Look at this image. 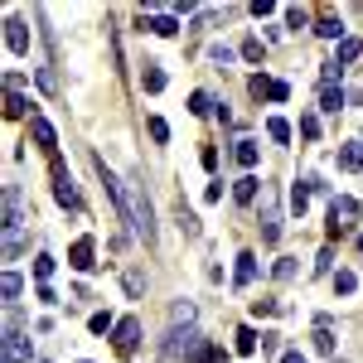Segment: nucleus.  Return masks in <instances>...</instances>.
I'll list each match as a JSON object with an SVG mask.
<instances>
[{
  "mask_svg": "<svg viewBox=\"0 0 363 363\" xmlns=\"http://www.w3.org/2000/svg\"><path fill=\"white\" fill-rule=\"evenodd\" d=\"M121 223H131V233L141 242H155V213H150V199L141 194V184H121Z\"/></svg>",
  "mask_w": 363,
  "mask_h": 363,
  "instance_id": "nucleus-1",
  "label": "nucleus"
},
{
  "mask_svg": "<svg viewBox=\"0 0 363 363\" xmlns=\"http://www.w3.org/2000/svg\"><path fill=\"white\" fill-rule=\"evenodd\" d=\"M354 228H359V199L339 194V199L330 203V238H349Z\"/></svg>",
  "mask_w": 363,
  "mask_h": 363,
  "instance_id": "nucleus-2",
  "label": "nucleus"
},
{
  "mask_svg": "<svg viewBox=\"0 0 363 363\" xmlns=\"http://www.w3.org/2000/svg\"><path fill=\"white\" fill-rule=\"evenodd\" d=\"M262 242L276 247L281 242V208H276V189L262 184Z\"/></svg>",
  "mask_w": 363,
  "mask_h": 363,
  "instance_id": "nucleus-3",
  "label": "nucleus"
},
{
  "mask_svg": "<svg viewBox=\"0 0 363 363\" xmlns=\"http://www.w3.org/2000/svg\"><path fill=\"white\" fill-rule=\"evenodd\" d=\"M49 170H54V199H59L63 208H83V199H78V189H73V175H68V165L54 155V160H49Z\"/></svg>",
  "mask_w": 363,
  "mask_h": 363,
  "instance_id": "nucleus-4",
  "label": "nucleus"
},
{
  "mask_svg": "<svg viewBox=\"0 0 363 363\" xmlns=\"http://www.w3.org/2000/svg\"><path fill=\"white\" fill-rule=\"evenodd\" d=\"M111 344H116V354L121 359H131L136 354V344H141V320H116V330H111Z\"/></svg>",
  "mask_w": 363,
  "mask_h": 363,
  "instance_id": "nucleus-5",
  "label": "nucleus"
},
{
  "mask_svg": "<svg viewBox=\"0 0 363 363\" xmlns=\"http://www.w3.org/2000/svg\"><path fill=\"white\" fill-rule=\"evenodd\" d=\"M5 363H29V334L20 325H5Z\"/></svg>",
  "mask_w": 363,
  "mask_h": 363,
  "instance_id": "nucleus-6",
  "label": "nucleus"
},
{
  "mask_svg": "<svg viewBox=\"0 0 363 363\" xmlns=\"http://www.w3.org/2000/svg\"><path fill=\"white\" fill-rule=\"evenodd\" d=\"M5 49H10V54H29V24H24L20 15L5 20Z\"/></svg>",
  "mask_w": 363,
  "mask_h": 363,
  "instance_id": "nucleus-7",
  "label": "nucleus"
},
{
  "mask_svg": "<svg viewBox=\"0 0 363 363\" xmlns=\"http://www.w3.org/2000/svg\"><path fill=\"white\" fill-rule=\"evenodd\" d=\"M29 136H34V146H39V150H44L49 160L59 155V136H54V126H49L44 116H29Z\"/></svg>",
  "mask_w": 363,
  "mask_h": 363,
  "instance_id": "nucleus-8",
  "label": "nucleus"
},
{
  "mask_svg": "<svg viewBox=\"0 0 363 363\" xmlns=\"http://www.w3.org/2000/svg\"><path fill=\"white\" fill-rule=\"evenodd\" d=\"M68 267H73V272H92V267H97V242H92V238H78V242L68 247Z\"/></svg>",
  "mask_w": 363,
  "mask_h": 363,
  "instance_id": "nucleus-9",
  "label": "nucleus"
},
{
  "mask_svg": "<svg viewBox=\"0 0 363 363\" xmlns=\"http://www.w3.org/2000/svg\"><path fill=\"white\" fill-rule=\"evenodd\" d=\"M257 281V252H238V272H233V286L238 291H247Z\"/></svg>",
  "mask_w": 363,
  "mask_h": 363,
  "instance_id": "nucleus-10",
  "label": "nucleus"
},
{
  "mask_svg": "<svg viewBox=\"0 0 363 363\" xmlns=\"http://www.w3.org/2000/svg\"><path fill=\"white\" fill-rule=\"evenodd\" d=\"M5 228H24V203L15 184H5Z\"/></svg>",
  "mask_w": 363,
  "mask_h": 363,
  "instance_id": "nucleus-11",
  "label": "nucleus"
},
{
  "mask_svg": "<svg viewBox=\"0 0 363 363\" xmlns=\"http://www.w3.org/2000/svg\"><path fill=\"white\" fill-rule=\"evenodd\" d=\"M315 349L334 363V330H330V315H320V320H315Z\"/></svg>",
  "mask_w": 363,
  "mask_h": 363,
  "instance_id": "nucleus-12",
  "label": "nucleus"
},
{
  "mask_svg": "<svg viewBox=\"0 0 363 363\" xmlns=\"http://www.w3.org/2000/svg\"><path fill=\"white\" fill-rule=\"evenodd\" d=\"M315 189H325V184H320V180H300L295 189H291V208H295L300 218H305V208H310V194H315Z\"/></svg>",
  "mask_w": 363,
  "mask_h": 363,
  "instance_id": "nucleus-13",
  "label": "nucleus"
},
{
  "mask_svg": "<svg viewBox=\"0 0 363 363\" xmlns=\"http://www.w3.org/2000/svg\"><path fill=\"white\" fill-rule=\"evenodd\" d=\"M363 54V44L359 39H344V44H339V49H334V59H330V63H334V68H339V73H344V68H349V63H354V59H359Z\"/></svg>",
  "mask_w": 363,
  "mask_h": 363,
  "instance_id": "nucleus-14",
  "label": "nucleus"
},
{
  "mask_svg": "<svg viewBox=\"0 0 363 363\" xmlns=\"http://www.w3.org/2000/svg\"><path fill=\"white\" fill-rule=\"evenodd\" d=\"M146 29L160 34V39H175V34H180V20H175V15H155V20H146Z\"/></svg>",
  "mask_w": 363,
  "mask_h": 363,
  "instance_id": "nucleus-15",
  "label": "nucleus"
},
{
  "mask_svg": "<svg viewBox=\"0 0 363 363\" xmlns=\"http://www.w3.org/2000/svg\"><path fill=\"white\" fill-rule=\"evenodd\" d=\"M257 344H262V339H257V330H252V325H242V330L233 334V349H238L242 359H247V354H257Z\"/></svg>",
  "mask_w": 363,
  "mask_h": 363,
  "instance_id": "nucleus-16",
  "label": "nucleus"
},
{
  "mask_svg": "<svg viewBox=\"0 0 363 363\" xmlns=\"http://www.w3.org/2000/svg\"><path fill=\"white\" fill-rule=\"evenodd\" d=\"M339 170H363V141H349L339 150Z\"/></svg>",
  "mask_w": 363,
  "mask_h": 363,
  "instance_id": "nucleus-17",
  "label": "nucleus"
},
{
  "mask_svg": "<svg viewBox=\"0 0 363 363\" xmlns=\"http://www.w3.org/2000/svg\"><path fill=\"white\" fill-rule=\"evenodd\" d=\"M5 116H10V121L29 116V97H24V92H5Z\"/></svg>",
  "mask_w": 363,
  "mask_h": 363,
  "instance_id": "nucleus-18",
  "label": "nucleus"
},
{
  "mask_svg": "<svg viewBox=\"0 0 363 363\" xmlns=\"http://www.w3.org/2000/svg\"><path fill=\"white\" fill-rule=\"evenodd\" d=\"M233 199H238V203H257V180H252V175H242V180L233 184Z\"/></svg>",
  "mask_w": 363,
  "mask_h": 363,
  "instance_id": "nucleus-19",
  "label": "nucleus"
},
{
  "mask_svg": "<svg viewBox=\"0 0 363 363\" xmlns=\"http://www.w3.org/2000/svg\"><path fill=\"white\" fill-rule=\"evenodd\" d=\"M320 107H325V111H339V107H344V88L325 83V88H320Z\"/></svg>",
  "mask_w": 363,
  "mask_h": 363,
  "instance_id": "nucleus-20",
  "label": "nucleus"
},
{
  "mask_svg": "<svg viewBox=\"0 0 363 363\" xmlns=\"http://www.w3.org/2000/svg\"><path fill=\"white\" fill-rule=\"evenodd\" d=\"M233 155H238V165H242V170H252L262 150H257V141H238V150H233Z\"/></svg>",
  "mask_w": 363,
  "mask_h": 363,
  "instance_id": "nucleus-21",
  "label": "nucleus"
},
{
  "mask_svg": "<svg viewBox=\"0 0 363 363\" xmlns=\"http://www.w3.org/2000/svg\"><path fill=\"white\" fill-rule=\"evenodd\" d=\"M141 88H146V92H165V73H160L155 63H146V73H141Z\"/></svg>",
  "mask_w": 363,
  "mask_h": 363,
  "instance_id": "nucleus-22",
  "label": "nucleus"
},
{
  "mask_svg": "<svg viewBox=\"0 0 363 363\" xmlns=\"http://www.w3.org/2000/svg\"><path fill=\"white\" fill-rule=\"evenodd\" d=\"M315 34H320V39H339V34H344V24H339L334 15H325V20L315 24Z\"/></svg>",
  "mask_w": 363,
  "mask_h": 363,
  "instance_id": "nucleus-23",
  "label": "nucleus"
},
{
  "mask_svg": "<svg viewBox=\"0 0 363 363\" xmlns=\"http://www.w3.org/2000/svg\"><path fill=\"white\" fill-rule=\"evenodd\" d=\"M0 291H5V300H20V291H24V281H20V272H5V281H0Z\"/></svg>",
  "mask_w": 363,
  "mask_h": 363,
  "instance_id": "nucleus-24",
  "label": "nucleus"
},
{
  "mask_svg": "<svg viewBox=\"0 0 363 363\" xmlns=\"http://www.w3.org/2000/svg\"><path fill=\"white\" fill-rule=\"evenodd\" d=\"M286 24H291V29H305V24H310V10H305V5H291V10H286Z\"/></svg>",
  "mask_w": 363,
  "mask_h": 363,
  "instance_id": "nucleus-25",
  "label": "nucleus"
},
{
  "mask_svg": "<svg viewBox=\"0 0 363 363\" xmlns=\"http://www.w3.org/2000/svg\"><path fill=\"white\" fill-rule=\"evenodd\" d=\"M334 291H339V295H354V291H359V276H354V272H339V276H334Z\"/></svg>",
  "mask_w": 363,
  "mask_h": 363,
  "instance_id": "nucleus-26",
  "label": "nucleus"
},
{
  "mask_svg": "<svg viewBox=\"0 0 363 363\" xmlns=\"http://www.w3.org/2000/svg\"><path fill=\"white\" fill-rule=\"evenodd\" d=\"M34 276H39V286L54 276V257H49V252H39V257H34Z\"/></svg>",
  "mask_w": 363,
  "mask_h": 363,
  "instance_id": "nucleus-27",
  "label": "nucleus"
},
{
  "mask_svg": "<svg viewBox=\"0 0 363 363\" xmlns=\"http://www.w3.org/2000/svg\"><path fill=\"white\" fill-rule=\"evenodd\" d=\"M272 272H276V281H291V276L300 272V267H295V257H276V267H272Z\"/></svg>",
  "mask_w": 363,
  "mask_h": 363,
  "instance_id": "nucleus-28",
  "label": "nucleus"
},
{
  "mask_svg": "<svg viewBox=\"0 0 363 363\" xmlns=\"http://www.w3.org/2000/svg\"><path fill=\"white\" fill-rule=\"evenodd\" d=\"M189 111H194V116H208V111H213L208 92H194V97H189Z\"/></svg>",
  "mask_w": 363,
  "mask_h": 363,
  "instance_id": "nucleus-29",
  "label": "nucleus"
},
{
  "mask_svg": "<svg viewBox=\"0 0 363 363\" xmlns=\"http://www.w3.org/2000/svg\"><path fill=\"white\" fill-rule=\"evenodd\" d=\"M252 310L257 315H281V300L276 295H262V300H252Z\"/></svg>",
  "mask_w": 363,
  "mask_h": 363,
  "instance_id": "nucleus-30",
  "label": "nucleus"
},
{
  "mask_svg": "<svg viewBox=\"0 0 363 363\" xmlns=\"http://www.w3.org/2000/svg\"><path fill=\"white\" fill-rule=\"evenodd\" d=\"M267 136H272V141H291V126H286L281 116H272V121H267Z\"/></svg>",
  "mask_w": 363,
  "mask_h": 363,
  "instance_id": "nucleus-31",
  "label": "nucleus"
},
{
  "mask_svg": "<svg viewBox=\"0 0 363 363\" xmlns=\"http://www.w3.org/2000/svg\"><path fill=\"white\" fill-rule=\"evenodd\" d=\"M170 315H175V325H184V330L194 325V305H189V300H180V305H175Z\"/></svg>",
  "mask_w": 363,
  "mask_h": 363,
  "instance_id": "nucleus-32",
  "label": "nucleus"
},
{
  "mask_svg": "<svg viewBox=\"0 0 363 363\" xmlns=\"http://www.w3.org/2000/svg\"><path fill=\"white\" fill-rule=\"evenodd\" d=\"M262 54H267L262 39H247V44H242V59H247V63H262Z\"/></svg>",
  "mask_w": 363,
  "mask_h": 363,
  "instance_id": "nucleus-33",
  "label": "nucleus"
},
{
  "mask_svg": "<svg viewBox=\"0 0 363 363\" xmlns=\"http://www.w3.org/2000/svg\"><path fill=\"white\" fill-rule=\"evenodd\" d=\"M121 281H126V291H131V295H141V291H146V276H141V272H121Z\"/></svg>",
  "mask_w": 363,
  "mask_h": 363,
  "instance_id": "nucleus-34",
  "label": "nucleus"
},
{
  "mask_svg": "<svg viewBox=\"0 0 363 363\" xmlns=\"http://www.w3.org/2000/svg\"><path fill=\"white\" fill-rule=\"evenodd\" d=\"M272 83H276V78H262V73H257L247 88H252V97H272Z\"/></svg>",
  "mask_w": 363,
  "mask_h": 363,
  "instance_id": "nucleus-35",
  "label": "nucleus"
},
{
  "mask_svg": "<svg viewBox=\"0 0 363 363\" xmlns=\"http://www.w3.org/2000/svg\"><path fill=\"white\" fill-rule=\"evenodd\" d=\"M180 228L189 233V238H199V218H194V213H189L184 203H180Z\"/></svg>",
  "mask_w": 363,
  "mask_h": 363,
  "instance_id": "nucleus-36",
  "label": "nucleus"
},
{
  "mask_svg": "<svg viewBox=\"0 0 363 363\" xmlns=\"http://www.w3.org/2000/svg\"><path fill=\"white\" fill-rule=\"evenodd\" d=\"M208 59H213V63H223V68H228V63H233V49H228V44H213V49H208Z\"/></svg>",
  "mask_w": 363,
  "mask_h": 363,
  "instance_id": "nucleus-37",
  "label": "nucleus"
},
{
  "mask_svg": "<svg viewBox=\"0 0 363 363\" xmlns=\"http://www.w3.org/2000/svg\"><path fill=\"white\" fill-rule=\"evenodd\" d=\"M300 136L315 141V136H320V116H300Z\"/></svg>",
  "mask_w": 363,
  "mask_h": 363,
  "instance_id": "nucleus-38",
  "label": "nucleus"
},
{
  "mask_svg": "<svg viewBox=\"0 0 363 363\" xmlns=\"http://www.w3.org/2000/svg\"><path fill=\"white\" fill-rule=\"evenodd\" d=\"M88 330H92V334H107V330H116V325H111V315H92Z\"/></svg>",
  "mask_w": 363,
  "mask_h": 363,
  "instance_id": "nucleus-39",
  "label": "nucleus"
},
{
  "mask_svg": "<svg viewBox=\"0 0 363 363\" xmlns=\"http://www.w3.org/2000/svg\"><path fill=\"white\" fill-rule=\"evenodd\" d=\"M330 262H334V247H325V252L315 257V276H330Z\"/></svg>",
  "mask_w": 363,
  "mask_h": 363,
  "instance_id": "nucleus-40",
  "label": "nucleus"
},
{
  "mask_svg": "<svg viewBox=\"0 0 363 363\" xmlns=\"http://www.w3.org/2000/svg\"><path fill=\"white\" fill-rule=\"evenodd\" d=\"M150 136H155V141H160V146H165V141H170V126H165V121H160V116H150Z\"/></svg>",
  "mask_w": 363,
  "mask_h": 363,
  "instance_id": "nucleus-41",
  "label": "nucleus"
},
{
  "mask_svg": "<svg viewBox=\"0 0 363 363\" xmlns=\"http://www.w3.org/2000/svg\"><path fill=\"white\" fill-rule=\"evenodd\" d=\"M39 88H44V92H59V78H54V68H39Z\"/></svg>",
  "mask_w": 363,
  "mask_h": 363,
  "instance_id": "nucleus-42",
  "label": "nucleus"
},
{
  "mask_svg": "<svg viewBox=\"0 0 363 363\" xmlns=\"http://www.w3.org/2000/svg\"><path fill=\"white\" fill-rule=\"evenodd\" d=\"M272 10H276V0H252V15H257V20H267Z\"/></svg>",
  "mask_w": 363,
  "mask_h": 363,
  "instance_id": "nucleus-43",
  "label": "nucleus"
},
{
  "mask_svg": "<svg viewBox=\"0 0 363 363\" xmlns=\"http://www.w3.org/2000/svg\"><path fill=\"white\" fill-rule=\"evenodd\" d=\"M286 97H291V88H286V83L276 78V83H272V102H286Z\"/></svg>",
  "mask_w": 363,
  "mask_h": 363,
  "instance_id": "nucleus-44",
  "label": "nucleus"
},
{
  "mask_svg": "<svg viewBox=\"0 0 363 363\" xmlns=\"http://www.w3.org/2000/svg\"><path fill=\"white\" fill-rule=\"evenodd\" d=\"M281 363H305V354H295V349H291V354H281Z\"/></svg>",
  "mask_w": 363,
  "mask_h": 363,
  "instance_id": "nucleus-45",
  "label": "nucleus"
},
{
  "mask_svg": "<svg viewBox=\"0 0 363 363\" xmlns=\"http://www.w3.org/2000/svg\"><path fill=\"white\" fill-rule=\"evenodd\" d=\"M359 252H363V233H359Z\"/></svg>",
  "mask_w": 363,
  "mask_h": 363,
  "instance_id": "nucleus-46",
  "label": "nucleus"
},
{
  "mask_svg": "<svg viewBox=\"0 0 363 363\" xmlns=\"http://www.w3.org/2000/svg\"><path fill=\"white\" fill-rule=\"evenodd\" d=\"M34 363H49V359H34Z\"/></svg>",
  "mask_w": 363,
  "mask_h": 363,
  "instance_id": "nucleus-47",
  "label": "nucleus"
},
{
  "mask_svg": "<svg viewBox=\"0 0 363 363\" xmlns=\"http://www.w3.org/2000/svg\"><path fill=\"white\" fill-rule=\"evenodd\" d=\"M83 363H88V359H83Z\"/></svg>",
  "mask_w": 363,
  "mask_h": 363,
  "instance_id": "nucleus-48",
  "label": "nucleus"
}]
</instances>
